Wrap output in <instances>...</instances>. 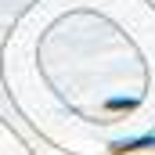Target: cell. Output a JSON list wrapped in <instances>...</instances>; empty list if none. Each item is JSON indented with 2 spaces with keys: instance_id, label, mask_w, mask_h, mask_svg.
I'll use <instances>...</instances> for the list:
<instances>
[{
  "instance_id": "6da1fadb",
  "label": "cell",
  "mask_w": 155,
  "mask_h": 155,
  "mask_svg": "<svg viewBox=\"0 0 155 155\" xmlns=\"http://www.w3.org/2000/svg\"><path fill=\"white\" fill-rule=\"evenodd\" d=\"M105 108H108V112H130V108H137V101H126V97H108V101H105Z\"/></svg>"
}]
</instances>
